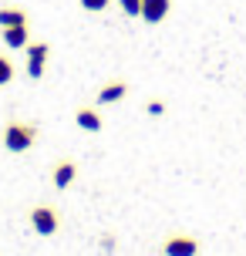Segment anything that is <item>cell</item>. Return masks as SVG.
Segmentation results:
<instances>
[{
    "instance_id": "7a4b0ae2",
    "label": "cell",
    "mask_w": 246,
    "mask_h": 256,
    "mask_svg": "<svg viewBox=\"0 0 246 256\" xmlns=\"http://www.w3.org/2000/svg\"><path fill=\"white\" fill-rule=\"evenodd\" d=\"M27 78L30 81H40L44 78V68H48V58H51V48H48V40H40V44H27Z\"/></svg>"
},
{
    "instance_id": "5bb4252c",
    "label": "cell",
    "mask_w": 246,
    "mask_h": 256,
    "mask_svg": "<svg viewBox=\"0 0 246 256\" xmlns=\"http://www.w3.org/2000/svg\"><path fill=\"white\" fill-rule=\"evenodd\" d=\"M145 112H148V115H162L166 104H162V102H148V104H145Z\"/></svg>"
},
{
    "instance_id": "52a82bcc",
    "label": "cell",
    "mask_w": 246,
    "mask_h": 256,
    "mask_svg": "<svg viewBox=\"0 0 246 256\" xmlns=\"http://www.w3.org/2000/svg\"><path fill=\"white\" fill-rule=\"evenodd\" d=\"M74 125L78 128H84V132H102V115H98V112H94V108H78V112H74Z\"/></svg>"
},
{
    "instance_id": "ba28073f",
    "label": "cell",
    "mask_w": 246,
    "mask_h": 256,
    "mask_svg": "<svg viewBox=\"0 0 246 256\" xmlns=\"http://www.w3.org/2000/svg\"><path fill=\"white\" fill-rule=\"evenodd\" d=\"M128 94V84L125 81H112V84H104L102 91H98V104H115V102H122Z\"/></svg>"
},
{
    "instance_id": "8fae6325",
    "label": "cell",
    "mask_w": 246,
    "mask_h": 256,
    "mask_svg": "<svg viewBox=\"0 0 246 256\" xmlns=\"http://www.w3.org/2000/svg\"><path fill=\"white\" fill-rule=\"evenodd\" d=\"M118 7H122L125 17H138L142 14V0H118Z\"/></svg>"
},
{
    "instance_id": "7c38bea8",
    "label": "cell",
    "mask_w": 246,
    "mask_h": 256,
    "mask_svg": "<svg viewBox=\"0 0 246 256\" xmlns=\"http://www.w3.org/2000/svg\"><path fill=\"white\" fill-rule=\"evenodd\" d=\"M78 4H81V10H88V14H102V10H108L112 0H78Z\"/></svg>"
},
{
    "instance_id": "9c48e42d",
    "label": "cell",
    "mask_w": 246,
    "mask_h": 256,
    "mask_svg": "<svg viewBox=\"0 0 246 256\" xmlns=\"http://www.w3.org/2000/svg\"><path fill=\"white\" fill-rule=\"evenodd\" d=\"M30 34H27V24H20V27H4V44L7 48H27L30 44Z\"/></svg>"
},
{
    "instance_id": "3957f363",
    "label": "cell",
    "mask_w": 246,
    "mask_h": 256,
    "mask_svg": "<svg viewBox=\"0 0 246 256\" xmlns=\"http://www.w3.org/2000/svg\"><path fill=\"white\" fill-rule=\"evenodd\" d=\"M30 226H34L40 236H54L61 222H58V212H54L51 206H34V209H30Z\"/></svg>"
},
{
    "instance_id": "30bf717a",
    "label": "cell",
    "mask_w": 246,
    "mask_h": 256,
    "mask_svg": "<svg viewBox=\"0 0 246 256\" xmlns=\"http://www.w3.org/2000/svg\"><path fill=\"white\" fill-rule=\"evenodd\" d=\"M20 24H27L24 7H4V10H0V30H4V27H20Z\"/></svg>"
},
{
    "instance_id": "5b68a950",
    "label": "cell",
    "mask_w": 246,
    "mask_h": 256,
    "mask_svg": "<svg viewBox=\"0 0 246 256\" xmlns=\"http://www.w3.org/2000/svg\"><path fill=\"white\" fill-rule=\"evenodd\" d=\"M168 10H172V0H142V17L145 24H162L168 17Z\"/></svg>"
},
{
    "instance_id": "8992f818",
    "label": "cell",
    "mask_w": 246,
    "mask_h": 256,
    "mask_svg": "<svg viewBox=\"0 0 246 256\" xmlns=\"http://www.w3.org/2000/svg\"><path fill=\"white\" fill-rule=\"evenodd\" d=\"M74 179H78V166H74V162H58V166H54V189L64 192Z\"/></svg>"
},
{
    "instance_id": "6da1fadb",
    "label": "cell",
    "mask_w": 246,
    "mask_h": 256,
    "mask_svg": "<svg viewBox=\"0 0 246 256\" xmlns=\"http://www.w3.org/2000/svg\"><path fill=\"white\" fill-rule=\"evenodd\" d=\"M34 138H38V128L34 125H24V122H7L4 125V148L7 152H27L30 145H34Z\"/></svg>"
},
{
    "instance_id": "277c9868",
    "label": "cell",
    "mask_w": 246,
    "mask_h": 256,
    "mask_svg": "<svg viewBox=\"0 0 246 256\" xmlns=\"http://www.w3.org/2000/svg\"><path fill=\"white\" fill-rule=\"evenodd\" d=\"M162 253L166 256H196L199 253V240L196 236H168L162 243Z\"/></svg>"
},
{
    "instance_id": "4fadbf2b",
    "label": "cell",
    "mask_w": 246,
    "mask_h": 256,
    "mask_svg": "<svg viewBox=\"0 0 246 256\" xmlns=\"http://www.w3.org/2000/svg\"><path fill=\"white\" fill-rule=\"evenodd\" d=\"M10 81H14V64L0 54V84H10Z\"/></svg>"
}]
</instances>
